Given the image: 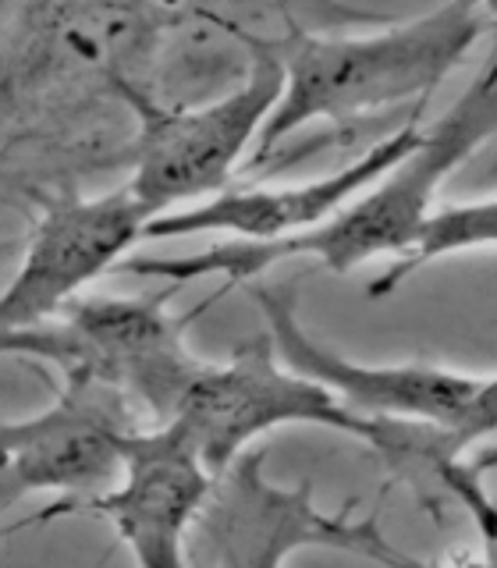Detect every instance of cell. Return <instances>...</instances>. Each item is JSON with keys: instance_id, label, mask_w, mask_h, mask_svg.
<instances>
[{"instance_id": "1", "label": "cell", "mask_w": 497, "mask_h": 568, "mask_svg": "<svg viewBox=\"0 0 497 568\" xmlns=\"http://www.w3.org/2000/svg\"><path fill=\"white\" fill-rule=\"evenodd\" d=\"M497 132V47L476 79L462 89V97L440 114L434 129H426L416 150L398 168H390L377 185L302 235L281 242H221L203 253L189 256H129L118 271L139 277H160L185 288L200 277H221L227 284H242L266 274L281 260L313 256L334 274H352L355 266L373 256H390V263L405 260L419 245L426 224L434 217V200L440 182L462 160Z\"/></svg>"}, {"instance_id": "2", "label": "cell", "mask_w": 497, "mask_h": 568, "mask_svg": "<svg viewBox=\"0 0 497 568\" xmlns=\"http://www.w3.org/2000/svg\"><path fill=\"white\" fill-rule=\"evenodd\" d=\"M484 29L487 8L444 4L369 36H316L302 26L263 36L284 68V93L260 135L256 160L313 121H348L430 100Z\"/></svg>"}, {"instance_id": "3", "label": "cell", "mask_w": 497, "mask_h": 568, "mask_svg": "<svg viewBox=\"0 0 497 568\" xmlns=\"http://www.w3.org/2000/svg\"><path fill=\"white\" fill-rule=\"evenodd\" d=\"M168 284L150 298H75L53 320L26 331H4L8 355L50 363L61 381H93L129 398L150 426L178 419L195 381L206 373V359L185 345V327L213 298L189 316L168 313Z\"/></svg>"}, {"instance_id": "4", "label": "cell", "mask_w": 497, "mask_h": 568, "mask_svg": "<svg viewBox=\"0 0 497 568\" xmlns=\"http://www.w3.org/2000/svg\"><path fill=\"white\" fill-rule=\"evenodd\" d=\"M192 437L213 476H224L256 437L277 426H324L377 452L390 473L413 479L423 423L366 419L337 402L327 387L277 359L274 337L256 334L231 359L210 363L174 419Z\"/></svg>"}, {"instance_id": "5", "label": "cell", "mask_w": 497, "mask_h": 568, "mask_svg": "<svg viewBox=\"0 0 497 568\" xmlns=\"http://www.w3.org/2000/svg\"><path fill=\"white\" fill-rule=\"evenodd\" d=\"M235 29L248 47V75L227 97L203 106H156L146 97H132L139 111L135 174L132 192L153 217L171 213L174 203L213 200L227 192L231 174L248 146H256L266 121L284 93V68L263 36Z\"/></svg>"}, {"instance_id": "6", "label": "cell", "mask_w": 497, "mask_h": 568, "mask_svg": "<svg viewBox=\"0 0 497 568\" xmlns=\"http://www.w3.org/2000/svg\"><path fill=\"white\" fill-rule=\"evenodd\" d=\"M263 462V452H245L217 476L185 532L189 568H284L302 547L348 550L398 568L405 550L390 544L377 523H348L320 511L310 479L277 487L266 479Z\"/></svg>"}, {"instance_id": "7", "label": "cell", "mask_w": 497, "mask_h": 568, "mask_svg": "<svg viewBox=\"0 0 497 568\" xmlns=\"http://www.w3.org/2000/svg\"><path fill=\"white\" fill-rule=\"evenodd\" d=\"M146 426L118 390L93 381H61V395L50 408L4 426L0 508L50 490L61 494V501L40 519H53L71 505L118 490L129 473V444Z\"/></svg>"}, {"instance_id": "8", "label": "cell", "mask_w": 497, "mask_h": 568, "mask_svg": "<svg viewBox=\"0 0 497 568\" xmlns=\"http://www.w3.org/2000/svg\"><path fill=\"white\" fill-rule=\"evenodd\" d=\"M156 217L142 206L132 185L103 195L61 192L47 200L43 217L36 221L26 256L11 277L0 316L4 331L40 327L64 306L82 298V288L129 260L146 227Z\"/></svg>"}, {"instance_id": "9", "label": "cell", "mask_w": 497, "mask_h": 568, "mask_svg": "<svg viewBox=\"0 0 497 568\" xmlns=\"http://www.w3.org/2000/svg\"><path fill=\"white\" fill-rule=\"evenodd\" d=\"M253 302H260L266 316V334L274 337L277 359L327 387L355 416L452 426L479 387V377L444 366H366L337 355L302 327L295 313V288H253Z\"/></svg>"}, {"instance_id": "10", "label": "cell", "mask_w": 497, "mask_h": 568, "mask_svg": "<svg viewBox=\"0 0 497 568\" xmlns=\"http://www.w3.org/2000/svg\"><path fill=\"white\" fill-rule=\"evenodd\" d=\"M217 476L185 437L182 426L142 430L129 448L121 487L71 505L61 515L89 511L114 526L139 568H189L185 532L200 515Z\"/></svg>"}, {"instance_id": "11", "label": "cell", "mask_w": 497, "mask_h": 568, "mask_svg": "<svg viewBox=\"0 0 497 568\" xmlns=\"http://www.w3.org/2000/svg\"><path fill=\"white\" fill-rule=\"evenodd\" d=\"M423 129L416 121L402 124L395 135H387L377 146H369L359 160H352L342 171L298 185H256V189H227L213 200L171 210L146 227V242L200 235V231H227L239 242H281L327 224L334 213H342L355 195L398 168L416 150Z\"/></svg>"}, {"instance_id": "12", "label": "cell", "mask_w": 497, "mask_h": 568, "mask_svg": "<svg viewBox=\"0 0 497 568\" xmlns=\"http://www.w3.org/2000/svg\"><path fill=\"white\" fill-rule=\"evenodd\" d=\"M497 245V200H479V203H455L437 210L430 224H426L419 245L405 260L390 263L387 271L369 284V298H384L398 288V284L416 274L419 266L434 263L452 253H469V248H487Z\"/></svg>"}, {"instance_id": "13", "label": "cell", "mask_w": 497, "mask_h": 568, "mask_svg": "<svg viewBox=\"0 0 497 568\" xmlns=\"http://www.w3.org/2000/svg\"><path fill=\"white\" fill-rule=\"evenodd\" d=\"M497 434V377L479 381L473 402L466 405L452 426H430V437H426V462H430V487L448 484L452 469H458L462 455L476 448L479 440Z\"/></svg>"}, {"instance_id": "14", "label": "cell", "mask_w": 497, "mask_h": 568, "mask_svg": "<svg viewBox=\"0 0 497 568\" xmlns=\"http://www.w3.org/2000/svg\"><path fill=\"white\" fill-rule=\"evenodd\" d=\"M398 568H497V532L494 537H484V550H479V555H458L444 561H419L413 555H405Z\"/></svg>"}, {"instance_id": "15", "label": "cell", "mask_w": 497, "mask_h": 568, "mask_svg": "<svg viewBox=\"0 0 497 568\" xmlns=\"http://www.w3.org/2000/svg\"><path fill=\"white\" fill-rule=\"evenodd\" d=\"M469 469H473L476 476L494 473V469H497V448H484L476 458H469Z\"/></svg>"}]
</instances>
